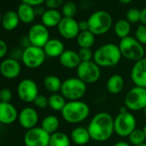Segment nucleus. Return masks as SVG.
Masks as SVG:
<instances>
[{"label":"nucleus","instance_id":"412c9836","mask_svg":"<svg viewBox=\"0 0 146 146\" xmlns=\"http://www.w3.org/2000/svg\"><path fill=\"white\" fill-rule=\"evenodd\" d=\"M62 18V15L58 10L48 9L45 11L41 16V23L47 29L54 28L58 27Z\"/></svg>","mask_w":146,"mask_h":146},{"label":"nucleus","instance_id":"c9c22d12","mask_svg":"<svg viewBox=\"0 0 146 146\" xmlns=\"http://www.w3.org/2000/svg\"><path fill=\"white\" fill-rule=\"evenodd\" d=\"M78 52L82 62L91 61L94 58V52L90 48H80Z\"/></svg>","mask_w":146,"mask_h":146},{"label":"nucleus","instance_id":"423d86ee","mask_svg":"<svg viewBox=\"0 0 146 146\" xmlns=\"http://www.w3.org/2000/svg\"><path fill=\"white\" fill-rule=\"evenodd\" d=\"M119 48L122 57H125L128 60L137 62L144 58V48L143 45L131 36L121 39L119 43Z\"/></svg>","mask_w":146,"mask_h":146},{"label":"nucleus","instance_id":"58836bf2","mask_svg":"<svg viewBox=\"0 0 146 146\" xmlns=\"http://www.w3.org/2000/svg\"><path fill=\"white\" fill-rule=\"evenodd\" d=\"M46 6L51 10H57L59 7L63 6L64 1L63 0H45Z\"/></svg>","mask_w":146,"mask_h":146},{"label":"nucleus","instance_id":"79ce46f5","mask_svg":"<svg viewBox=\"0 0 146 146\" xmlns=\"http://www.w3.org/2000/svg\"><path fill=\"white\" fill-rule=\"evenodd\" d=\"M78 27H79L80 32L89 30V23H88V21H81V22H79L78 23Z\"/></svg>","mask_w":146,"mask_h":146},{"label":"nucleus","instance_id":"cd10ccee","mask_svg":"<svg viewBox=\"0 0 146 146\" xmlns=\"http://www.w3.org/2000/svg\"><path fill=\"white\" fill-rule=\"evenodd\" d=\"M77 41L80 48H91L95 43V35L90 30L80 32L77 37Z\"/></svg>","mask_w":146,"mask_h":146},{"label":"nucleus","instance_id":"9d476101","mask_svg":"<svg viewBox=\"0 0 146 146\" xmlns=\"http://www.w3.org/2000/svg\"><path fill=\"white\" fill-rule=\"evenodd\" d=\"M46 53L41 47L29 46L22 52V61L23 64L30 69H36L41 66L46 59Z\"/></svg>","mask_w":146,"mask_h":146},{"label":"nucleus","instance_id":"4468645a","mask_svg":"<svg viewBox=\"0 0 146 146\" xmlns=\"http://www.w3.org/2000/svg\"><path fill=\"white\" fill-rule=\"evenodd\" d=\"M58 30L60 35L68 40L78 37L80 33L78 23L74 18L63 17L58 25Z\"/></svg>","mask_w":146,"mask_h":146},{"label":"nucleus","instance_id":"1a4fd4ad","mask_svg":"<svg viewBox=\"0 0 146 146\" xmlns=\"http://www.w3.org/2000/svg\"><path fill=\"white\" fill-rule=\"evenodd\" d=\"M77 75L78 78L86 84H94L97 82L101 77V69L94 60L81 62L77 68Z\"/></svg>","mask_w":146,"mask_h":146},{"label":"nucleus","instance_id":"f8f14e48","mask_svg":"<svg viewBox=\"0 0 146 146\" xmlns=\"http://www.w3.org/2000/svg\"><path fill=\"white\" fill-rule=\"evenodd\" d=\"M17 94L19 98L27 103L34 102L35 98L40 95L37 84L29 78L23 79L17 86Z\"/></svg>","mask_w":146,"mask_h":146},{"label":"nucleus","instance_id":"ddd939ff","mask_svg":"<svg viewBox=\"0 0 146 146\" xmlns=\"http://www.w3.org/2000/svg\"><path fill=\"white\" fill-rule=\"evenodd\" d=\"M28 38L31 46L43 48L50 40L48 29L42 23L35 24L29 29Z\"/></svg>","mask_w":146,"mask_h":146},{"label":"nucleus","instance_id":"393cba45","mask_svg":"<svg viewBox=\"0 0 146 146\" xmlns=\"http://www.w3.org/2000/svg\"><path fill=\"white\" fill-rule=\"evenodd\" d=\"M125 87L124 78L119 75L114 74L111 76L107 81V90L110 94L117 95L119 94Z\"/></svg>","mask_w":146,"mask_h":146},{"label":"nucleus","instance_id":"a878e982","mask_svg":"<svg viewBox=\"0 0 146 146\" xmlns=\"http://www.w3.org/2000/svg\"><path fill=\"white\" fill-rule=\"evenodd\" d=\"M62 83L63 82H61L58 77L55 75H49L44 79V87L48 92L52 94H56L60 91Z\"/></svg>","mask_w":146,"mask_h":146},{"label":"nucleus","instance_id":"f03ea898","mask_svg":"<svg viewBox=\"0 0 146 146\" xmlns=\"http://www.w3.org/2000/svg\"><path fill=\"white\" fill-rule=\"evenodd\" d=\"M122 58L118 45L108 43L100 46L94 52V62L100 67H112L118 64Z\"/></svg>","mask_w":146,"mask_h":146},{"label":"nucleus","instance_id":"37998d69","mask_svg":"<svg viewBox=\"0 0 146 146\" xmlns=\"http://www.w3.org/2000/svg\"><path fill=\"white\" fill-rule=\"evenodd\" d=\"M140 22L143 25L146 26V8L143 9L140 12Z\"/></svg>","mask_w":146,"mask_h":146},{"label":"nucleus","instance_id":"a211bd4d","mask_svg":"<svg viewBox=\"0 0 146 146\" xmlns=\"http://www.w3.org/2000/svg\"><path fill=\"white\" fill-rule=\"evenodd\" d=\"M18 112L11 102H0V123L11 125L18 119Z\"/></svg>","mask_w":146,"mask_h":146},{"label":"nucleus","instance_id":"ea45409f","mask_svg":"<svg viewBox=\"0 0 146 146\" xmlns=\"http://www.w3.org/2000/svg\"><path fill=\"white\" fill-rule=\"evenodd\" d=\"M8 52V46L7 43L2 40L0 39V58H3Z\"/></svg>","mask_w":146,"mask_h":146},{"label":"nucleus","instance_id":"aec40b11","mask_svg":"<svg viewBox=\"0 0 146 146\" xmlns=\"http://www.w3.org/2000/svg\"><path fill=\"white\" fill-rule=\"evenodd\" d=\"M43 50L46 57L49 58H57L64 52V43L58 39H50L47 43L43 47Z\"/></svg>","mask_w":146,"mask_h":146},{"label":"nucleus","instance_id":"b1692460","mask_svg":"<svg viewBox=\"0 0 146 146\" xmlns=\"http://www.w3.org/2000/svg\"><path fill=\"white\" fill-rule=\"evenodd\" d=\"M17 15L19 17V19L23 23H31L34 22L35 18V7L29 5L27 4L22 3L18 8H17Z\"/></svg>","mask_w":146,"mask_h":146},{"label":"nucleus","instance_id":"7ed1b4c3","mask_svg":"<svg viewBox=\"0 0 146 146\" xmlns=\"http://www.w3.org/2000/svg\"><path fill=\"white\" fill-rule=\"evenodd\" d=\"M89 105L82 101H69L61 111L63 119L70 124H78L85 120L90 114Z\"/></svg>","mask_w":146,"mask_h":146},{"label":"nucleus","instance_id":"473e14b6","mask_svg":"<svg viewBox=\"0 0 146 146\" xmlns=\"http://www.w3.org/2000/svg\"><path fill=\"white\" fill-rule=\"evenodd\" d=\"M78 12L77 5L74 2H66L62 6V14L64 17L74 18Z\"/></svg>","mask_w":146,"mask_h":146},{"label":"nucleus","instance_id":"4be33fe9","mask_svg":"<svg viewBox=\"0 0 146 146\" xmlns=\"http://www.w3.org/2000/svg\"><path fill=\"white\" fill-rule=\"evenodd\" d=\"M70 139L77 145H85L91 139L88 128L78 126L72 130L70 133Z\"/></svg>","mask_w":146,"mask_h":146},{"label":"nucleus","instance_id":"20e7f679","mask_svg":"<svg viewBox=\"0 0 146 146\" xmlns=\"http://www.w3.org/2000/svg\"><path fill=\"white\" fill-rule=\"evenodd\" d=\"M87 91V84L77 78H70L62 83L60 94L69 101L81 100Z\"/></svg>","mask_w":146,"mask_h":146},{"label":"nucleus","instance_id":"c85d7f7f","mask_svg":"<svg viewBox=\"0 0 146 146\" xmlns=\"http://www.w3.org/2000/svg\"><path fill=\"white\" fill-rule=\"evenodd\" d=\"M70 137L62 131H56L50 136L49 146H70Z\"/></svg>","mask_w":146,"mask_h":146},{"label":"nucleus","instance_id":"f3484780","mask_svg":"<svg viewBox=\"0 0 146 146\" xmlns=\"http://www.w3.org/2000/svg\"><path fill=\"white\" fill-rule=\"evenodd\" d=\"M22 67L20 63L12 58H5L1 62L0 66V73L7 79H15L21 73Z\"/></svg>","mask_w":146,"mask_h":146},{"label":"nucleus","instance_id":"6e6552de","mask_svg":"<svg viewBox=\"0 0 146 146\" xmlns=\"http://www.w3.org/2000/svg\"><path fill=\"white\" fill-rule=\"evenodd\" d=\"M125 105L131 111L143 110L146 107V88H131L125 95Z\"/></svg>","mask_w":146,"mask_h":146},{"label":"nucleus","instance_id":"0eeeda50","mask_svg":"<svg viewBox=\"0 0 146 146\" xmlns=\"http://www.w3.org/2000/svg\"><path fill=\"white\" fill-rule=\"evenodd\" d=\"M137 121L129 111L121 110L113 119L114 132L119 137H128L136 129Z\"/></svg>","mask_w":146,"mask_h":146},{"label":"nucleus","instance_id":"7c9ffc66","mask_svg":"<svg viewBox=\"0 0 146 146\" xmlns=\"http://www.w3.org/2000/svg\"><path fill=\"white\" fill-rule=\"evenodd\" d=\"M65 104V98L61 94H52L48 98V106L54 111L61 112Z\"/></svg>","mask_w":146,"mask_h":146},{"label":"nucleus","instance_id":"72a5a7b5","mask_svg":"<svg viewBox=\"0 0 146 146\" xmlns=\"http://www.w3.org/2000/svg\"><path fill=\"white\" fill-rule=\"evenodd\" d=\"M135 39L142 45H146V26L139 25L135 32Z\"/></svg>","mask_w":146,"mask_h":146},{"label":"nucleus","instance_id":"4c0bfd02","mask_svg":"<svg viewBox=\"0 0 146 146\" xmlns=\"http://www.w3.org/2000/svg\"><path fill=\"white\" fill-rule=\"evenodd\" d=\"M34 104L38 108H45L48 106V98L43 95H39L34 101Z\"/></svg>","mask_w":146,"mask_h":146},{"label":"nucleus","instance_id":"c03bdc74","mask_svg":"<svg viewBox=\"0 0 146 146\" xmlns=\"http://www.w3.org/2000/svg\"><path fill=\"white\" fill-rule=\"evenodd\" d=\"M44 10H43V8H41V7H40V6H37V7H35V15H41L42 16V14L44 13Z\"/></svg>","mask_w":146,"mask_h":146},{"label":"nucleus","instance_id":"f257e3e1","mask_svg":"<svg viewBox=\"0 0 146 146\" xmlns=\"http://www.w3.org/2000/svg\"><path fill=\"white\" fill-rule=\"evenodd\" d=\"M87 128L92 140L97 142L107 141L114 132L113 118L108 113H98L92 118Z\"/></svg>","mask_w":146,"mask_h":146},{"label":"nucleus","instance_id":"603ef678","mask_svg":"<svg viewBox=\"0 0 146 146\" xmlns=\"http://www.w3.org/2000/svg\"><path fill=\"white\" fill-rule=\"evenodd\" d=\"M0 66H1V62H0Z\"/></svg>","mask_w":146,"mask_h":146},{"label":"nucleus","instance_id":"dca6fc26","mask_svg":"<svg viewBox=\"0 0 146 146\" xmlns=\"http://www.w3.org/2000/svg\"><path fill=\"white\" fill-rule=\"evenodd\" d=\"M17 119L22 127L29 130L36 127L39 121V114L34 108L26 107L20 111Z\"/></svg>","mask_w":146,"mask_h":146},{"label":"nucleus","instance_id":"3c124183","mask_svg":"<svg viewBox=\"0 0 146 146\" xmlns=\"http://www.w3.org/2000/svg\"><path fill=\"white\" fill-rule=\"evenodd\" d=\"M1 20H2V15L0 13V23H1Z\"/></svg>","mask_w":146,"mask_h":146},{"label":"nucleus","instance_id":"c756f323","mask_svg":"<svg viewBox=\"0 0 146 146\" xmlns=\"http://www.w3.org/2000/svg\"><path fill=\"white\" fill-rule=\"evenodd\" d=\"M131 32V23L125 19L119 20L114 25V33L115 35L121 39H124L129 36Z\"/></svg>","mask_w":146,"mask_h":146},{"label":"nucleus","instance_id":"8fccbe9b","mask_svg":"<svg viewBox=\"0 0 146 146\" xmlns=\"http://www.w3.org/2000/svg\"><path fill=\"white\" fill-rule=\"evenodd\" d=\"M143 113H144V114H145V116H146V107H145V108L143 109Z\"/></svg>","mask_w":146,"mask_h":146},{"label":"nucleus","instance_id":"2eb2a0df","mask_svg":"<svg viewBox=\"0 0 146 146\" xmlns=\"http://www.w3.org/2000/svg\"><path fill=\"white\" fill-rule=\"evenodd\" d=\"M131 78L135 86L146 88V58L135 62L131 71Z\"/></svg>","mask_w":146,"mask_h":146},{"label":"nucleus","instance_id":"6ab92c4d","mask_svg":"<svg viewBox=\"0 0 146 146\" xmlns=\"http://www.w3.org/2000/svg\"><path fill=\"white\" fill-rule=\"evenodd\" d=\"M58 59L60 64L67 69H77L82 62L78 52L73 50H64Z\"/></svg>","mask_w":146,"mask_h":146},{"label":"nucleus","instance_id":"2f4dec72","mask_svg":"<svg viewBox=\"0 0 146 146\" xmlns=\"http://www.w3.org/2000/svg\"><path fill=\"white\" fill-rule=\"evenodd\" d=\"M128 140H129V143L133 146H137L142 143H144L146 140V137H145L143 130L136 128L128 136Z\"/></svg>","mask_w":146,"mask_h":146},{"label":"nucleus","instance_id":"f704fd0d","mask_svg":"<svg viewBox=\"0 0 146 146\" xmlns=\"http://www.w3.org/2000/svg\"><path fill=\"white\" fill-rule=\"evenodd\" d=\"M140 12L141 11L136 8H131L128 10V11L126 12V20L130 23H136L137 22H140Z\"/></svg>","mask_w":146,"mask_h":146},{"label":"nucleus","instance_id":"bb28decb","mask_svg":"<svg viewBox=\"0 0 146 146\" xmlns=\"http://www.w3.org/2000/svg\"><path fill=\"white\" fill-rule=\"evenodd\" d=\"M40 127L50 135L53 134L58 131L59 127V119L55 115H47L43 119Z\"/></svg>","mask_w":146,"mask_h":146},{"label":"nucleus","instance_id":"5701e85b","mask_svg":"<svg viewBox=\"0 0 146 146\" xmlns=\"http://www.w3.org/2000/svg\"><path fill=\"white\" fill-rule=\"evenodd\" d=\"M20 22L21 21L19 19V17L17 11H8L2 16L1 24H2V27L5 30L12 31L18 27Z\"/></svg>","mask_w":146,"mask_h":146},{"label":"nucleus","instance_id":"e433bc0d","mask_svg":"<svg viewBox=\"0 0 146 146\" xmlns=\"http://www.w3.org/2000/svg\"><path fill=\"white\" fill-rule=\"evenodd\" d=\"M12 99V92L10 89L5 88L0 90V102H11Z\"/></svg>","mask_w":146,"mask_h":146},{"label":"nucleus","instance_id":"a18cd8bd","mask_svg":"<svg viewBox=\"0 0 146 146\" xmlns=\"http://www.w3.org/2000/svg\"><path fill=\"white\" fill-rule=\"evenodd\" d=\"M113 146H131L129 143L127 142H125V141H119V142H117L116 143H114Z\"/></svg>","mask_w":146,"mask_h":146},{"label":"nucleus","instance_id":"9b49d317","mask_svg":"<svg viewBox=\"0 0 146 146\" xmlns=\"http://www.w3.org/2000/svg\"><path fill=\"white\" fill-rule=\"evenodd\" d=\"M50 134L41 127H34L27 130L24 135L26 146H49Z\"/></svg>","mask_w":146,"mask_h":146},{"label":"nucleus","instance_id":"49530a36","mask_svg":"<svg viewBox=\"0 0 146 146\" xmlns=\"http://www.w3.org/2000/svg\"><path fill=\"white\" fill-rule=\"evenodd\" d=\"M119 1L122 4H128L131 1V0H119Z\"/></svg>","mask_w":146,"mask_h":146},{"label":"nucleus","instance_id":"de8ad7c7","mask_svg":"<svg viewBox=\"0 0 146 146\" xmlns=\"http://www.w3.org/2000/svg\"><path fill=\"white\" fill-rule=\"evenodd\" d=\"M143 131H144V134H145V137H146V124H145V125L143 126Z\"/></svg>","mask_w":146,"mask_h":146},{"label":"nucleus","instance_id":"39448f33","mask_svg":"<svg viewBox=\"0 0 146 146\" xmlns=\"http://www.w3.org/2000/svg\"><path fill=\"white\" fill-rule=\"evenodd\" d=\"M89 30L95 35H102L108 32L113 24L111 15L105 11H97L91 14L87 20Z\"/></svg>","mask_w":146,"mask_h":146},{"label":"nucleus","instance_id":"09e8293b","mask_svg":"<svg viewBox=\"0 0 146 146\" xmlns=\"http://www.w3.org/2000/svg\"><path fill=\"white\" fill-rule=\"evenodd\" d=\"M137 146H146V143H142V144H140V145H137Z\"/></svg>","mask_w":146,"mask_h":146},{"label":"nucleus","instance_id":"a19ab883","mask_svg":"<svg viewBox=\"0 0 146 146\" xmlns=\"http://www.w3.org/2000/svg\"><path fill=\"white\" fill-rule=\"evenodd\" d=\"M22 1H23V3L31 5L33 7L40 6L41 4L45 3V0H22Z\"/></svg>","mask_w":146,"mask_h":146}]
</instances>
